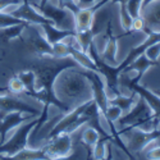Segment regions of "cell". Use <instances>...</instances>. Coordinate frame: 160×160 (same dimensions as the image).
<instances>
[{
	"instance_id": "6da1fadb",
	"label": "cell",
	"mask_w": 160,
	"mask_h": 160,
	"mask_svg": "<svg viewBox=\"0 0 160 160\" xmlns=\"http://www.w3.org/2000/svg\"><path fill=\"white\" fill-rule=\"evenodd\" d=\"M55 60L52 62H44L41 64H32L31 68L35 74H36V91L31 95L36 100L42 102V112L37 118V124L35 126L33 135L37 133V131L41 129L44 123L48 121V110L49 106L52 104L58 106L62 112L68 113L71 109L67 106L64 102H62L54 92V83L57 77L64 71L68 68H73L77 67L78 63L72 58V57H67V58H54Z\"/></svg>"
},
{
	"instance_id": "7a4b0ae2",
	"label": "cell",
	"mask_w": 160,
	"mask_h": 160,
	"mask_svg": "<svg viewBox=\"0 0 160 160\" xmlns=\"http://www.w3.org/2000/svg\"><path fill=\"white\" fill-rule=\"evenodd\" d=\"M54 92L57 98L72 110L92 99V85L83 71L64 69L55 79Z\"/></svg>"
},
{
	"instance_id": "3957f363",
	"label": "cell",
	"mask_w": 160,
	"mask_h": 160,
	"mask_svg": "<svg viewBox=\"0 0 160 160\" xmlns=\"http://www.w3.org/2000/svg\"><path fill=\"white\" fill-rule=\"evenodd\" d=\"M91 100L76 106L74 109H72V110H69L68 113H67L63 117L62 121L55 127H52V129L48 135V140L60 135V133H69L71 135V133H73L76 129H78L79 127H82L83 124H86L87 121H88V118L83 112L87 108V105L91 102Z\"/></svg>"
},
{
	"instance_id": "277c9868",
	"label": "cell",
	"mask_w": 160,
	"mask_h": 160,
	"mask_svg": "<svg viewBox=\"0 0 160 160\" xmlns=\"http://www.w3.org/2000/svg\"><path fill=\"white\" fill-rule=\"evenodd\" d=\"M36 124H37V119H33V121L26 123V124L22 123L21 127L16 131L14 135L8 141L0 145V155H4L5 159H12L13 155H16L21 150L27 148L28 136Z\"/></svg>"
},
{
	"instance_id": "5b68a950",
	"label": "cell",
	"mask_w": 160,
	"mask_h": 160,
	"mask_svg": "<svg viewBox=\"0 0 160 160\" xmlns=\"http://www.w3.org/2000/svg\"><path fill=\"white\" fill-rule=\"evenodd\" d=\"M119 133H121V135H127V137H128L127 148L132 155H135V154L141 152L152 140H155L156 137L160 136V123H159L158 128H155L150 132H146V131H142V129L135 128V127H126Z\"/></svg>"
},
{
	"instance_id": "8992f818",
	"label": "cell",
	"mask_w": 160,
	"mask_h": 160,
	"mask_svg": "<svg viewBox=\"0 0 160 160\" xmlns=\"http://www.w3.org/2000/svg\"><path fill=\"white\" fill-rule=\"evenodd\" d=\"M36 10H38L41 14L54 22V26L59 30H73L74 31V16L69 9L55 7L50 4L49 2L45 5H36L32 4Z\"/></svg>"
},
{
	"instance_id": "52a82bcc",
	"label": "cell",
	"mask_w": 160,
	"mask_h": 160,
	"mask_svg": "<svg viewBox=\"0 0 160 160\" xmlns=\"http://www.w3.org/2000/svg\"><path fill=\"white\" fill-rule=\"evenodd\" d=\"M154 113L150 105L146 102L142 96H140V99H137L136 104H133V106L126 113V115L121 117L118 121L121 127H138L142 123L150 121Z\"/></svg>"
},
{
	"instance_id": "ba28073f",
	"label": "cell",
	"mask_w": 160,
	"mask_h": 160,
	"mask_svg": "<svg viewBox=\"0 0 160 160\" xmlns=\"http://www.w3.org/2000/svg\"><path fill=\"white\" fill-rule=\"evenodd\" d=\"M49 142L44 146V151L49 159H65L69 158L72 151V137L69 133H60V135L48 140Z\"/></svg>"
},
{
	"instance_id": "9c48e42d",
	"label": "cell",
	"mask_w": 160,
	"mask_h": 160,
	"mask_svg": "<svg viewBox=\"0 0 160 160\" xmlns=\"http://www.w3.org/2000/svg\"><path fill=\"white\" fill-rule=\"evenodd\" d=\"M86 77L91 81L92 85V99L95 100L98 108L100 110V114L104 117L106 114V110L109 108V104H108V95H106V90L104 86V82L101 77L99 76L100 73L94 72V71H83Z\"/></svg>"
},
{
	"instance_id": "30bf717a",
	"label": "cell",
	"mask_w": 160,
	"mask_h": 160,
	"mask_svg": "<svg viewBox=\"0 0 160 160\" xmlns=\"http://www.w3.org/2000/svg\"><path fill=\"white\" fill-rule=\"evenodd\" d=\"M110 0H100L96 2L94 5H90L86 8H79L76 13H74V31L79 32V31H85L91 28L92 23H94V17L96 10H99L104 4L109 3Z\"/></svg>"
},
{
	"instance_id": "8fae6325",
	"label": "cell",
	"mask_w": 160,
	"mask_h": 160,
	"mask_svg": "<svg viewBox=\"0 0 160 160\" xmlns=\"http://www.w3.org/2000/svg\"><path fill=\"white\" fill-rule=\"evenodd\" d=\"M10 112H22L24 114H32L37 117L40 112L33 106L26 104L10 95H0V119H3Z\"/></svg>"
},
{
	"instance_id": "7c38bea8",
	"label": "cell",
	"mask_w": 160,
	"mask_h": 160,
	"mask_svg": "<svg viewBox=\"0 0 160 160\" xmlns=\"http://www.w3.org/2000/svg\"><path fill=\"white\" fill-rule=\"evenodd\" d=\"M10 14L13 17L16 18H19L22 21H26L28 23H32V24H42V23H52L54 24V22L45 18L41 13H40L38 10L35 9V7L28 2V0H22V4L10 12Z\"/></svg>"
},
{
	"instance_id": "4fadbf2b",
	"label": "cell",
	"mask_w": 160,
	"mask_h": 160,
	"mask_svg": "<svg viewBox=\"0 0 160 160\" xmlns=\"http://www.w3.org/2000/svg\"><path fill=\"white\" fill-rule=\"evenodd\" d=\"M32 117H35V115L27 114L24 117L22 112H10L3 119H0V145L5 142L7 133L10 129H13L14 127L21 126L26 121H30Z\"/></svg>"
},
{
	"instance_id": "5bb4252c",
	"label": "cell",
	"mask_w": 160,
	"mask_h": 160,
	"mask_svg": "<svg viewBox=\"0 0 160 160\" xmlns=\"http://www.w3.org/2000/svg\"><path fill=\"white\" fill-rule=\"evenodd\" d=\"M141 17L145 21V33L160 31V0H155L149 7L141 10Z\"/></svg>"
},
{
	"instance_id": "9a60e30c",
	"label": "cell",
	"mask_w": 160,
	"mask_h": 160,
	"mask_svg": "<svg viewBox=\"0 0 160 160\" xmlns=\"http://www.w3.org/2000/svg\"><path fill=\"white\" fill-rule=\"evenodd\" d=\"M124 35H119V36H114L113 35V28H112V23L110 21L106 23V32H105V38H106V45H105V49L104 51L101 52V60H104L105 63L108 64H113V65H117V49H118V45H117V41L119 37H123Z\"/></svg>"
},
{
	"instance_id": "2e32d148",
	"label": "cell",
	"mask_w": 160,
	"mask_h": 160,
	"mask_svg": "<svg viewBox=\"0 0 160 160\" xmlns=\"http://www.w3.org/2000/svg\"><path fill=\"white\" fill-rule=\"evenodd\" d=\"M27 46L30 51H32L33 54H36L40 58H46V57L52 58V45L48 41L45 36L40 35L37 31H35L33 36L28 38Z\"/></svg>"
},
{
	"instance_id": "e0dca14e",
	"label": "cell",
	"mask_w": 160,
	"mask_h": 160,
	"mask_svg": "<svg viewBox=\"0 0 160 160\" xmlns=\"http://www.w3.org/2000/svg\"><path fill=\"white\" fill-rule=\"evenodd\" d=\"M155 65H159V63L158 62H154V60H150L148 57H146L145 52H143V54H141L138 58H136L135 60H133L122 73H128L131 71H137V76L135 78L129 79L131 82L137 83V82H140V79L142 78V76L145 74V72L148 71L150 67H155Z\"/></svg>"
},
{
	"instance_id": "ac0fdd59",
	"label": "cell",
	"mask_w": 160,
	"mask_h": 160,
	"mask_svg": "<svg viewBox=\"0 0 160 160\" xmlns=\"http://www.w3.org/2000/svg\"><path fill=\"white\" fill-rule=\"evenodd\" d=\"M40 26L42 27L45 32V37L51 45L59 41H63L64 38H68L69 36H73L76 33L73 30H59L52 23H42Z\"/></svg>"
},
{
	"instance_id": "d6986e66",
	"label": "cell",
	"mask_w": 160,
	"mask_h": 160,
	"mask_svg": "<svg viewBox=\"0 0 160 160\" xmlns=\"http://www.w3.org/2000/svg\"><path fill=\"white\" fill-rule=\"evenodd\" d=\"M68 46H69V55L78 63V65L83 67V68L87 69V71H94V72L100 73L95 62L91 59V57L87 54V52H83L81 49H78V48H76L71 44H68Z\"/></svg>"
},
{
	"instance_id": "ffe728a7",
	"label": "cell",
	"mask_w": 160,
	"mask_h": 160,
	"mask_svg": "<svg viewBox=\"0 0 160 160\" xmlns=\"http://www.w3.org/2000/svg\"><path fill=\"white\" fill-rule=\"evenodd\" d=\"M100 137L101 135L94 127H87L83 131L81 143L86 148V159H94V148Z\"/></svg>"
},
{
	"instance_id": "44dd1931",
	"label": "cell",
	"mask_w": 160,
	"mask_h": 160,
	"mask_svg": "<svg viewBox=\"0 0 160 160\" xmlns=\"http://www.w3.org/2000/svg\"><path fill=\"white\" fill-rule=\"evenodd\" d=\"M28 24H30L28 22H24V23L13 24V26H9V27L0 28V42L8 44L13 38H21L22 31L26 27H28Z\"/></svg>"
},
{
	"instance_id": "7402d4cb",
	"label": "cell",
	"mask_w": 160,
	"mask_h": 160,
	"mask_svg": "<svg viewBox=\"0 0 160 160\" xmlns=\"http://www.w3.org/2000/svg\"><path fill=\"white\" fill-rule=\"evenodd\" d=\"M136 101H137V94H136V92H133V91H132V95L131 96H124V95L118 94V95H114V98L108 99V104L109 105L119 106L121 110H122V113L123 112L127 113Z\"/></svg>"
},
{
	"instance_id": "603a6c76",
	"label": "cell",
	"mask_w": 160,
	"mask_h": 160,
	"mask_svg": "<svg viewBox=\"0 0 160 160\" xmlns=\"http://www.w3.org/2000/svg\"><path fill=\"white\" fill-rule=\"evenodd\" d=\"M96 33H98V30H96L94 23H92L91 28L85 30V31H79V32H76L74 33V37L77 40V42L79 44V46H81V50L83 52H87L88 51V46H90V44L92 41H94V37H95Z\"/></svg>"
},
{
	"instance_id": "cb8c5ba5",
	"label": "cell",
	"mask_w": 160,
	"mask_h": 160,
	"mask_svg": "<svg viewBox=\"0 0 160 160\" xmlns=\"http://www.w3.org/2000/svg\"><path fill=\"white\" fill-rule=\"evenodd\" d=\"M12 159L16 160H42V159H49L44 149H30L28 146L26 149L21 150L16 155H13Z\"/></svg>"
},
{
	"instance_id": "d4e9b609",
	"label": "cell",
	"mask_w": 160,
	"mask_h": 160,
	"mask_svg": "<svg viewBox=\"0 0 160 160\" xmlns=\"http://www.w3.org/2000/svg\"><path fill=\"white\" fill-rule=\"evenodd\" d=\"M17 76L24 86V94L27 96H31L36 91V74H35V72L32 69H27V71L19 72Z\"/></svg>"
},
{
	"instance_id": "484cf974",
	"label": "cell",
	"mask_w": 160,
	"mask_h": 160,
	"mask_svg": "<svg viewBox=\"0 0 160 160\" xmlns=\"http://www.w3.org/2000/svg\"><path fill=\"white\" fill-rule=\"evenodd\" d=\"M121 10H119V14H121V23L122 27L126 32H131L135 33V31H132V23H133V18L131 17L129 12L127 10V4L126 3H121Z\"/></svg>"
},
{
	"instance_id": "4316f807",
	"label": "cell",
	"mask_w": 160,
	"mask_h": 160,
	"mask_svg": "<svg viewBox=\"0 0 160 160\" xmlns=\"http://www.w3.org/2000/svg\"><path fill=\"white\" fill-rule=\"evenodd\" d=\"M7 92H10V94L14 95H22L24 94V86L22 83V81L18 78V76H14L9 79V83L7 87Z\"/></svg>"
},
{
	"instance_id": "83f0119b",
	"label": "cell",
	"mask_w": 160,
	"mask_h": 160,
	"mask_svg": "<svg viewBox=\"0 0 160 160\" xmlns=\"http://www.w3.org/2000/svg\"><path fill=\"white\" fill-rule=\"evenodd\" d=\"M113 141L109 137H100L99 141L96 142L94 148V159H106L105 158V151H106V142Z\"/></svg>"
},
{
	"instance_id": "f1b7e54d",
	"label": "cell",
	"mask_w": 160,
	"mask_h": 160,
	"mask_svg": "<svg viewBox=\"0 0 160 160\" xmlns=\"http://www.w3.org/2000/svg\"><path fill=\"white\" fill-rule=\"evenodd\" d=\"M69 55V46L63 41L52 44V58H67Z\"/></svg>"
},
{
	"instance_id": "f546056e",
	"label": "cell",
	"mask_w": 160,
	"mask_h": 160,
	"mask_svg": "<svg viewBox=\"0 0 160 160\" xmlns=\"http://www.w3.org/2000/svg\"><path fill=\"white\" fill-rule=\"evenodd\" d=\"M26 21H22L19 18L13 17L10 13H4V12H0V28H4V27H9V26L13 24H19V23H24Z\"/></svg>"
},
{
	"instance_id": "4dcf8cb0",
	"label": "cell",
	"mask_w": 160,
	"mask_h": 160,
	"mask_svg": "<svg viewBox=\"0 0 160 160\" xmlns=\"http://www.w3.org/2000/svg\"><path fill=\"white\" fill-rule=\"evenodd\" d=\"M141 4L142 0H128L127 2V10L132 18H137L141 16Z\"/></svg>"
},
{
	"instance_id": "1f68e13d",
	"label": "cell",
	"mask_w": 160,
	"mask_h": 160,
	"mask_svg": "<svg viewBox=\"0 0 160 160\" xmlns=\"http://www.w3.org/2000/svg\"><path fill=\"white\" fill-rule=\"evenodd\" d=\"M145 54L150 60H154V62H158L159 57H160V41L152 44L151 46H149L148 49L145 50Z\"/></svg>"
},
{
	"instance_id": "d6a6232c",
	"label": "cell",
	"mask_w": 160,
	"mask_h": 160,
	"mask_svg": "<svg viewBox=\"0 0 160 160\" xmlns=\"http://www.w3.org/2000/svg\"><path fill=\"white\" fill-rule=\"evenodd\" d=\"M145 28H146V26H145V21L143 18L140 16L137 18H133V23H132V31H141V32H145Z\"/></svg>"
},
{
	"instance_id": "836d02e7",
	"label": "cell",
	"mask_w": 160,
	"mask_h": 160,
	"mask_svg": "<svg viewBox=\"0 0 160 160\" xmlns=\"http://www.w3.org/2000/svg\"><path fill=\"white\" fill-rule=\"evenodd\" d=\"M146 159H160V146L149 149V151L146 152Z\"/></svg>"
},
{
	"instance_id": "e575fe53",
	"label": "cell",
	"mask_w": 160,
	"mask_h": 160,
	"mask_svg": "<svg viewBox=\"0 0 160 160\" xmlns=\"http://www.w3.org/2000/svg\"><path fill=\"white\" fill-rule=\"evenodd\" d=\"M12 4H19V3L17 0H0V12H3L7 7H9Z\"/></svg>"
},
{
	"instance_id": "d590c367",
	"label": "cell",
	"mask_w": 160,
	"mask_h": 160,
	"mask_svg": "<svg viewBox=\"0 0 160 160\" xmlns=\"http://www.w3.org/2000/svg\"><path fill=\"white\" fill-rule=\"evenodd\" d=\"M78 2V7L79 8H86V7H90L92 4H95L98 0H77Z\"/></svg>"
},
{
	"instance_id": "8d00e7d4",
	"label": "cell",
	"mask_w": 160,
	"mask_h": 160,
	"mask_svg": "<svg viewBox=\"0 0 160 160\" xmlns=\"http://www.w3.org/2000/svg\"><path fill=\"white\" fill-rule=\"evenodd\" d=\"M155 146H160V136L159 137H156L155 140H152L148 146H146V149H151V148H155Z\"/></svg>"
},
{
	"instance_id": "74e56055",
	"label": "cell",
	"mask_w": 160,
	"mask_h": 160,
	"mask_svg": "<svg viewBox=\"0 0 160 160\" xmlns=\"http://www.w3.org/2000/svg\"><path fill=\"white\" fill-rule=\"evenodd\" d=\"M155 0H142V4H141V10H143L146 7H149L151 3H154Z\"/></svg>"
},
{
	"instance_id": "f35d334b",
	"label": "cell",
	"mask_w": 160,
	"mask_h": 160,
	"mask_svg": "<svg viewBox=\"0 0 160 160\" xmlns=\"http://www.w3.org/2000/svg\"><path fill=\"white\" fill-rule=\"evenodd\" d=\"M58 2H59V7H60V8H64L67 4L74 2V0H58Z\"/></svg>"
},
{
	"instance_id": "ab89813d",
	"label": "cell",
	"mask_w": 160,
	"mask_h": 160,
	"mask_svg": "<svg viewBox=\"0 0 160 160\" xmlns=\"http://www.w3.org/2000/svg\"><path fill=\"white\" fill-rule=\"evenodd\" d=\"M48 2H49V0H41V3H40V5H45Z\"/></svg>"
},
{
	"instance_id": "60d3db41",
	"label": "cell",
	"mask_w": 160,
	"mask_h": 160,
	"mask_svg": "<svg viewBox=\"0 0 160 160\" xmlns=\"http://www.w3.org/2000/svg\"><path fill=\"white\" fill-rule=\"evenodd\" d=\"M154 92H155V94H156V95H158V96H160V90H155V91H154Z\"/></svg>"
},
{
	"instance_id": "b9f144b4",
	"label": "cell",
	"mask_w": 160,
	"mask_h": 160,
	"mask_svg": "<svg viewBox=\"0 0 160 160\" xmlns=\"http://www.w3.org/2000/svg\"><path fill=\"white\" fill-rule=\"evenodd\" d=\"M0 159H5V158H4V155H0Z\"/></svg>"
},
{
	"instance_id": "7bdbcfd3",
	"label": "cell",
	"mask_w": 160,
	"mask_h": 160,
	"mask_svg": "<svg viewBox=\"0 0 160 160\" xmlns=\"http://www.w3.org/2000/svg\"><path fill=\"white\" fill-rule=\"evenodd\" d=\"M17 2H18V3H21V2H22V0H17Z\"/></svg>"
},
{
	"instance_id": "ee69618b",
	"label": "cell",
	"mask_w": 160,
	"mask_h": 160,
	"mask_svg": "<svg viewBox=\"0 0 160 160\" xmlns=\"http://www.w3.org/2000/svg\"><path fill=\"white\" fill-rule=\"evenodd\" d=\"M2 60H3V59H2V58H0V62H2Z\"/></svg>"
}]
</instances>
